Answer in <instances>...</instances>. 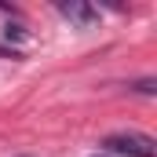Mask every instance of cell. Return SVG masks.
<instances>
[{"label": "cell", "mask_w": 157, "mask_h": 157, "mask_svg": "<svg viewBox=\"0 0 157 157\" xmlns=\"http://www.w3.org/2000/svg\"><path fill=\"white\" fill-rule=\"evenodd\" d=\"M102 146L113 150V154H128V157H154V154H157V143L150 139V135H143V132L110 135V139H102Z\"/></svg>", "instance_id": "cell-1"}, {"label": "cell", "mask_w": 157, "mask_h": 157, "mask_svg": "<svg viewBox=\"0 0 157 157\" xmlns=\"http://www.w3.org/2000/svg\"><path fill=\"white\" fill-rule=\"evenodd\" d=\"M59 15L70 18V22L80 26V29H91V26L99 22V11H95L91 4H84V0H62V4H59Z\"/></svg>", "instance_id": "cell-2"}, {"label": "cell", "mask_w": 157, "mask_h": 157, "mask_svg": "<svg viewBox=\"0 0 157 157\" xmlns=\"http://www.w3.org/2000/svg\"><path fill=\"white\" fill-rule=\"evenodd\" d=\"M135 91H143V95H154V80H139V84H135Z\"/></svg>", "instance_id": "cell-3"}, {"label": "cell", "mask_w": 157, "mask_h": 157, "mask_svg": "<svg viewBox=\"0 0 157 157\" xmlns=\"http://www.w3.org/2000/svg\"><path fill=\"white\" fill-rule=\"evenodd\" d=\"M95 157H102V154H95Z\"/></svg>", "instance_id": "cell-4"}]
</instances>
